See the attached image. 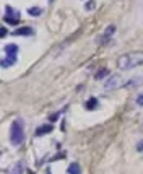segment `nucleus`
I'll list each match as a JSON object with an SVG mask.
<instances>
[{
  "label": "nucleus",
  "mask_w": 143,
  "mask_h": 174,
  "mask_svg": "<svg viewBox=\"0 0 143 174\" xmlns=\"http://www.w3.org/2000/svg\"><path fill=\"white\" fill-rule=\"evenodd\" d=\"M114 31H116V26H114V25L107 26V30H106L104 34L101 36V42H103V44H107V42H109V39H111V36L114 34Z\"/></svg>",
  "instance_id": "0eeeda50"
},
{
  "label": "nucleus",
  "mask_w": 143,
  "mask_h": 174,
  "mask_svg": "<svg viewBox=\"0 0 143 174\" xmlns=\"http://www.w3.org/2000/svg\"><path fill=\"white\" fill-rule=\"evenodd\" d=\"M143 63V52H128L117 59V67L120 70H130Z\"/></svg>",
  "instance_id": "f257e3e1"
},
{
  "label": "nucleus",
  "mask_w": 143,
  "mask_h": 174,
  "mask_svg": "<svg viewBox=\"0 0 143 174\" xmlns=\"http://www.w3.org/2000/svg\"><path fill=\"white\" fill-rule=\"evenodd\" d=\"M49 132H52V125H41V127H38L36 129V137H42V135H46V134H49Z\"/></svg>",
  "instance_id": "6e6552de"
},
{
  "label": "nucleus",
  "mask_w": 143,
  "mask_h": 174,
  "mask_svg": "<svg viewBox=\"0 0 143 174\" xmlns=\"http://www.w3.org/2000/svg\"><path fill=\"white\" fill-rule=\"evenodd\" d=\"M137 104H138V106H143V95L137 98Z\"/></svg>",
  "instance_id": "dca6fc26"
},
{
  "label": "nucleus",
  "mask_w": 143,
  "mask_h": 174,
  "mask_svg": "<svg viewBox=\"0 0 143 174\" xmlns=\"http://www.w3.org/2000/svg\"><path fill=\"white\" fill-rule=\"evenodd\" d=\"M3 50H5V54L16 55V52H18V46H16V44H7V46L3 47Z\"/></svg>",
  "instance_id": "1a4fd4ad"
},
{
  "label": "nucleus",
  "mask_w": 143,
  "mask_h": 174,
  "mask_svg": "<svg viewBox=\"0 0 143 174\" xmlns=\"http://www.w3.org/2000/svg\"><path fill=\"white\" fill-rule=\"evenodd\" d=\"M57 117H59V114H54V115H51V122H55V120H57Z\"/></svg>",
  "instance_id": "f3484780"
},
{
  "label": "nucleus",
  "mask_w": 143,
  "mask_h": 174,
  "mask_svg": "<svg viewBox=\"0 0 143 174\" xmlns=\"http://www.w3.org/2000/svg\"><path fill=\"white\" fill-rule=\"evenodd\" d=\"M68 174H81V168L78 163H72L68 166Z\"/></svg>",
  "instance_id": "9d476101"
},
{
  "label": "nucleus",
  "mask_w": 143,
  "mask_h": 174,
  "mask_svg": "<svg viewBox=\"0 0 143 174\" xmlns=\"http://www.w3.org/2000/svg\"><path fill=\"white\" fill-rule=\"evenodd\" d=\"M124 85H125V80H124L122 77L114 75V77H111L109 80H106L104 88H106V90H117V88H122Z\"/></svg>",
  "instance_id": "7ed1b4c3"
},
{
  "label": "nucleus",
  "mask_w": 143,
  "mask_h": 174,
  "mask_svg": "<svg viewBox=\"0 0 143 174\" xmlns=\"http://www.w3.org/2000/svg\"><path fill=\"white\" fill-rule=\"evenodd\" d=\"M5 12H7V15L3 16L5 23H8V25H18L20 23V13L16 10H12V7L7 5L5 7Z\"/></svg>",
  "instance_id": "20e7f679"
},
{
  "label": "nucleus",
  "mask_w": 143,
  "mask_h": 174,
  "mask_svg": "<svg viewBox=\"0 0 143 174\" xmlns=\"http://www.w3.org/2000/svg\"><path fill=\"white\" fill-rule=\"evenodd\" d=\"M21 169H23V163H18L15 168H13V172L12 174H21Z\"/></svg>",
  "instance_id": "4468645a"
},
{
  "label": "nucleus",
  "mask_w": 143,
  "mask_h": 174,
  "mask_svg": "<svg viewBox=\"0 0 143 174\" xmlns=\"http://www.w3.org/2000/svg\"><path fill=\"white\" fill-rule=\"evenodd\" d=\"M42 10L41 7H31V8H28V13L30 15H33V16H39V15H42Z\"/></svg>",
  "instance_id": "9b49d317"
},
{
  "label": "nucleus",
  "mask_w": 143,
  "mask_h": 174,
  "mask_svg": "<svg viewBox=\"0 0 143 174\" xmlns=\"http://www.w3.org/2000/svg\"><path fill=\"white\" fill-rule=\"evenodd\" d=\"M98 107V99L96 98H90L86 101V109H96Z\"/></svg>",
  "instance_id": "f8f14e48"
},
{
  "label": "nucleus",
  "mask_w": 143,
  "mask_h": 174,
  "mask_svg": "<svg viewBox=\"0 0 143 174\" xmlns=\"http://www.w3.org/2000/svg\"><path fill=\"white\" fill-rule=\"evenodd\" d=\"M15 36H33L34 34V30L31 26H23V28H18V30L13 31Z\"/></svg>",
  "instance_id": "423d86ee"
},
{
  "label": "nucleus",
  "mask_w": 143,
  "mask_h": 174,
  "mask_svg": "<svg viewBox=\"0 0 143 174\" xmlns=\"http://www.w3.org/2000/svg\"><path fill=\"white\" fill-rule=\"evenodd\" d=\"M16 63V55H12V54H7L2 60H0V65L3 68H8V67H13Z\"/></svg>",
  "instance_id": "39448f33"
},
{
  "label": "nucleus",
  "mask_w": 143,
  "mask_h": 174,
  "mask_svg": "<svg viewBox=\"0 0 143 174\" xmlns=\"http://www.w3.org/2000/svg\"><path fill=\"white\" fill-rule=\"evenodd\" d=\"M107 75H109V70L101 68V70H99L98 73H96V80H103V78H104V77H107Z\"/></svg>",
  "instance_id": "ddd939ff"
},
{
  "label": "nucleus",
  "mask_w": 143,
  "mask_h": 174,
  "mask_svg": "<svg viewBox=\"0 0 143 174\" xmlns=\"http://www.w3.org/2000/svg\"><path fill=\"white\" fill-rule=\"evenodd\" d=\"M137 148H138V150H143V142H140V143H138V147H137Z\"/></svg>",
  "instance_id": "a211bd4d"
},
{
  "label": "nucleus",
  "mask_w": 143,
  "mask_h": 174,
  "mask_svg": "<svg viewBox=\"0 0 143 174\" xmlns=\"http://www.w3.org/2000/svg\"><path fill=\"white\" fill-rule=\"evenodd\" d=\"M10 140L13 145H20L21 142L25 140V127H23V120L16 119L15 122L12 124L10 129Z\"/></svg>",
  "instance_id": "f03ea898"
},
{
  "label": "nucleus",
  "mask_w": 143,
  "mask_h": 174,
  "mask_svg": "<svg viewBox=\"0 0 143 174\" xmlns=\"http://www.w3.org/2000/svg\"><path fill=\"white\" fill-rule=\"evenodd\" d=\"M95 7H96L95 0H88V3L85 5V8H86V10H95Z\"/></svg>",
  "instance_id": "2eb2a0df"
},
{
  "label": "nucleus",
  "mask_w": 143,
  "mask_h": 174,
  "mask_svg": "<svg viewBox=\"0 0 143 174\" xmlns=\"http://www.w3.org/2000/svg\"><path fill=\"white\" fill-rule=\"evenodd\" d=\"M49 2H52V0H49Z\"/></svg>",
  "instance_id": "6ab92c4d"
}]
</instances>
